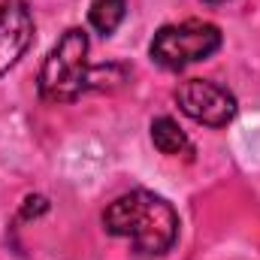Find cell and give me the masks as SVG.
<instances>
[{
    "label": "cell",
    "instance_id": "cell-1",
    "mask_svg": "<svg viewBox=\"0 0 260 260\" xmlns=\"http://www.w3.org/2000/svg\"><path fill=\"white\" fill-rule=\"evenodd\" d=\"M103 227L112 236L130 239L136 254L160 257L179 236V215L154 191H130L106 206Z\"/></svg>",
    "mask_w": 260,
    "mask_h": 260
},
{
    "label": "cell",
    "instance_id": "cell-2",
    "mask_svg": "<svg viewBox=\"0 0 260 260\" xmlns=\"http://www.w3.org/2000/svg\"><path fill=\"white\" fill-rule=\"evenodd\" d=\"M40 97L46 103H70L88 88V34L70 27L43 61L37 79Z\"/></svg>",
    "mask_w": 260,
    "mask_h": 260
},
{
    "label": "cell",
    "instance_id": "cell-3",
    "mask_svg": "<svg viewBox=\"0 0 260 260\" xmlns=\"http://www.w3.org/2000/svg\"><path fill=\"white\" fill-rule=\"evenodd\" d=\"M221 49V30L209 21H182V24H167L154 34L151 40V61L167 70H182L188 64L206 61Z\"/></svg>",
    "mask_w": 260,
    "mask_h": 260
},
{
    "label": "cell",
    "instance_id": "cell-4",
    "mask_svg": "<svg viewBox=\"0 0 260 260\" xmlns=\"http://www.w3.org/2000/svg\"><path fill=\"white\" fill-rule=\"evenodd\" d=\"M176 100L188 118H194L206 127H224L236 115V97L209 79H188L176 91Z\"/></svg>",
    "mask_w": 260,
    "mask_h": 260
},
{
    "label": "cell",
    "instance_id": "cell-5",
    "mask_svg": "<svg viewBox=\"0 0 260 260\" xmlns=\"http://www.w3.org/2000/svg\"><path fill=\"white\" fill-rule=\"evenodd\" d=\"M34 40V15L24 0L0 3V76L18 64Z\"/></svg>",
    "mask_w": 260,
    "mask_h": 260
},
{
    "label": "cell",
    "instance_id": "cell-6",
    "mask_svg": "<svg viewBox=\"0 0 260 260\" xmlns=\"http://www.w3.org/2000/svg\"><path fill=\"white\" fill-rule=\"evenodd\" d=\"M151 142L160 154H170V157H179V154H194V145L191 139L185 136V130L179 127L173 118L160 115L151 121Z\"/></svg>",
    "mask_w": 260,
    "mask_h": 260
},
{
    "label": "cell",
    "instance_id": "cell-7",
    "mask_svg": "<svg viewBox=\"0 0 260 260\" xmlns=\"http://www.w3.org/2000/svg\"><path fill=\"white\" fill-rule=\"evenodd\" d=\"M124 15H127V0H94L91 12H88L91 27L97 34H103V37L115 34L118 24L124 21Z\"/></svg>",
    "mask_w": 260,
    "mask_h": 260
},
{
    "label": "cell",
    "instance_id": "cell-8",
    "mask_svg": "<svg viewBox=\"0 0 260 260\" xmlns=\"http://www.w3.org/2000/svg\"><path fill=\"white\" fill-rule=\"evenodd\" d=\"M127 79L124 67H94L88 70V88H118Z\"/></svg>",
    "mask_w": 260,
    "mask_h": 260
},
{
    "label": "cell",
    "instance_id": "cell-9",
    "mask_svg": "<svg viewBox=\"0 0 260 260\" xmlns=\"http://www.w3.org/2000/svg\"><path fill=\"white\" fill-rule=\"evenodd\" d=\"M49 212V200L46 197H40V194H34V197H27L24 203H21V218L24 221H30V218H40V215H46Z\"/></svg>",
    "mask_w": 260,
    "mask_h": 260
},
{
    "label": "cell",
    "instance_id": "cell-10",
    "mask_svg": "<svg viewBox=\"0 0 260 260\" xmlns=\"http://www.w3.org/2000/svg\"><path fill=\"white\" fill-rule=\"evenodd\" d=\"M212 3H224V0H212Z\"/></svg>",
    "mask_w": 260,
    "mask_h": 260
}]
</instances>
